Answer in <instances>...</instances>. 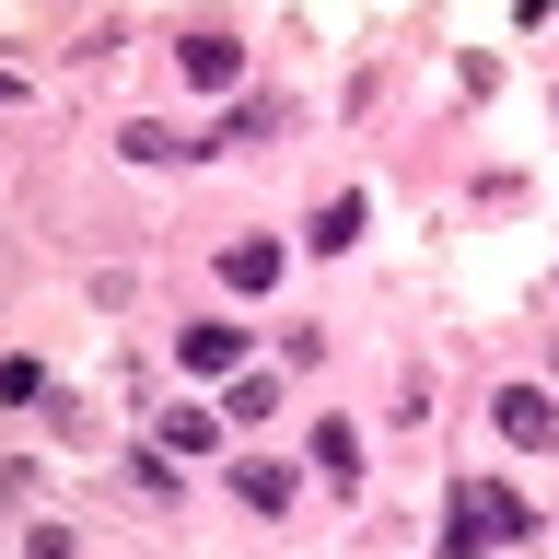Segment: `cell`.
Masks as SVG:
<instances>
[{
    "instance_id": "1",
    "label": "cell",
    "mask_w": 559,
    "mask_h": 559,
    "mask_svg": "<svg viewBox=\"0 0 559 559\" xmlns=\"http://www.w3.org/2000/svg\"><path fill=\"white\" fill-rule=\"evenodd\" d=\"M489 419H501V443H513V454H548L559 443V396H548V384H501Z\"/></svg>"
},
{
    "instance_id": "2",
    "label": "cell",
    "mask_w": 559,
    "mask_h": 559,
    "mask_svg": "<svg viewBox=\"0 0 559 559\" xmlns=\"http://www.w3.org/2000/svg\"><path fill=\"white\" fill-rule=\"evenodd\" d=\"M175 70H187L199 94H234V82H245V47H234V35H175Z\"/></svg>"
},
{
    "instance_id": "3",
    "label": "cell",
    "mask_w": 559,
    "mask_h": 559,
    "mask_svg": "<svg viewBox=\"0 0 559 559\" xmlns=\"http://www.w3.org/2000/svg\"><path fill=\"white\" fill-rule=\"evenodd\" d=\"M222 292H245V304H257V292H280V245H269V234L222 245Z\"/></svg>"
},
{
    "instance_id": "4",
    "label": "cell",
    "mask_w": 559,
    "mask_h": 559,
    "mask_svg": "<svg viewBox=\"0 0 559 559\" xmlns=\"http://www.w3.org/2000/svg\"><path fill=\"white\" fill-rule=\"evenodd\" d=\"M175 361H187V373H234V361H245V326H222V314H199Z\"/></svg>"
},
{
    "instance_id": "5",
    "label": "cell",
    "mask_w": 559,
    "mask_h": 559,
    "mask_svg": "<svg viewBox=\"0 0 559 559\" xmlns=\"http://www.w3.org/2000/svg\"><path fill=\"white\" fill-rule=\"evenodd\" d=\"M454 501H466V513H478L489 536H513V548H524V536H536V513H524L513 489H489V478H478V489H454Z\"/></svg>"
},
{
    "instance_id": "6",
    "label": "cell",
    "mask_w": 559,
    "mask_h": 559,
    "mask_svg": "<svg viewBox=\"0 0 559 559\" xmlns=\"http://www.w3.org/2000/svg\"><path fill=\"white\" fill-rule=\"evenodd\" d=\"M210 443H222L210 408H164V431H152V454H210Z\"/></svg>"
},
{
    "instance_id": "7",
    "label": "cell",
    "mask_w": 559,
    "mask_h": 559,
    "mask_svg": "<svg viewBox=\"0 0 559 559\" xmlns=\"http://www.w3.org/2000/svg\"><path fill=\"white\" fill-rule=\"evenodd\" d=\"M314 466H326V478H361V431H349V419H314Z\"/></svg>"
},
{
    "instance_id": "8",
    "label": "cell",
    "mask_w": 559,
    "mask_h": 559,
    "mask_svg": "<svg viewBox=\"0 0 559 559\" xmlns=\"http://www.w3.org/2000/svg\"><path fill=\"white\" fill-rule=\"evenodd\" d=\"M349 245H361V199H326L314 210V257H349Z\"/></svg>"
},
{
    "instance_id": "9",
    "label": "cell",
    "mask_w": 559,
    "mask_h": 559,
    "mask_svg": "<svg viewBox=\"0 0 559 559\" xmlns=\"http://www.w3.org/2000/svg\"><path fill=\"white\" fill-rule=\"evenodd\" d=\"M234 489L257 501V513H292V466H234Z\"/></svg>"
},
{
    "instance_id": "10",
    "label": "cell",
    "mask_w": 559,
    "mask_h": 559,
    "mask_svg": "<svg viewBox=\"0 0 559 559\" xmlns=\"http://www.w3.org/2000/svg\"><path fill=\"white\" fill-rule=\"evenodd\" d=\"M187 152H199V140H175V129H152V117H140V129H129V164H187Z\"/></svg>"
},
{
    "instance_id": "11",
    "label": "cell",
    "mask_w": 559,
    "mask_h": 559,
    "mask_svg": "<svg viewBox=\"0 0 559 559\" xmlns=\"http://www.w3.org/2000/svg\"><path fill=\"white\" fill-rule=\"evenodd\" d=\"M443 559H489V524L466 513V501H454V513H443Z\"/></svg>"
},
{
    "instance_id": "12",
    "label": "cell",
    "mask_w": 559,
    "mask_h": 559,
    "mask_svg": "<svg viewBox=\"0 0 559 559\" xmlns=\"http://www.w3.org/2000/svg\"><path fill=\"white\" fill-rule=\"evenodd\" d=\"M0 396H12V408H35V396H47V361H24V349H12V361H0Z\"/></svg>"
},
{
    "instance_id": "13",
    "label": "cell",
    "mask_w": 559,
    "mask_h": 559,
    "mask_svg": "<svg viewBox=\"0 0 559 559\" xmlns=\"http://www.w3.org/2000/svg\"><path fill=\"white\" fill-rule=\"evenodd\" d=\"M35 559H82V548H70V536H59V524H35Z\"/></svg>"
},
{
    "instance_id": "14",
    "label": "cell",
    "mask_w": 559,
    "mask_h": 559,
    "mask_svg": "<svg viewBox=\"0 0 559 559\" xmlns=\"http://www.w3.org/2000/svg\"><path fill=\"white\" fill-rule=\"evenodd\" d=\"M12 94H24V82H12V70H0V105H12Z\"/></svg>"
}]
</instances>
